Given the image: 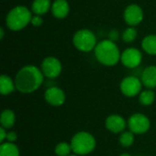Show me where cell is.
I'll return each instance as SVG.
<instances>
[{"mask_svg":"<svg viewBox=\"0 0 156 156\" xmlns=\"http://www.w3.org/2000/svg\"><path fill=\"white\" fill-rule=\"evenodd\" d=\"M137 29L134 27H127L122 34V38L126 43H131L135 40L137 37Z\"/></svg>","mask_w":156,"mask_h":156,"instance_id":"603a6c76","label":"cell"},{"mask_svg":"<svg viewBox=\"0 0 156 156\" xmlns=\"http://www.w3.org/2000/svg\"><path fill=\"white\" fill-rule=\"evenodd\" d=\"M121 51L115 42L110 39H103L98 42L94 55L96 59L102 65L107 67L115 66L121 61Z\"/></svg>","mask_w":156,"mask_h":156,"instance_id":"7a4b0ae2","label":"cell"},{"mask_svg":"<svg viewBox=\"0 0 156 156\" xmlns=\"http://www.w3.org/2000/svg\"><path fill=\"white\" fill-rule=\"evenodd\" d=\"M41 69L34 65L22 67L15 77L16 90L23 94H30L37 90L44 80Z\"/></svg>","mask_w":156,"mask_h":156,"instance_id":"6da1fadb","label":"cell"},{"mask_svg":"<svg viewBox=\"0 0 156 156\" xmlns=\"http://www.w3.org/2000/svg\"><path fill=\"white\" fill-rule=\"evenodd\" d=\"M142 48L149 55L156 56V35H148L142 41Z\"/></svg>","mask_w":156,"mask_h":156,"instance_id":"ac0fdd59","label":"cell"},{"mask_svg":"<svg viewBox=\"0 0 156 156\" xmlns=\"http://www.w3.org/2000/svg\"><path fill=\"white\" fill-rule=\"evenodd\" d=\"M17 133H16V132H12V131H10V132H7V135H6V142H8V143H16V140H17Z\"/></svg>","mask_w":156,"mask_h":156,"instance_id":"484cf974","label":"cell"},{"mask_svg":"<svg viewBox=\"0 0 156 156\" xmlns=\"http://www.w3.org/2000/svg\"><path fill=\"white\" fill-rule=\"evenodd\" d=\"M106 129L115 134H121L123 133L127 127V122L125 119L119 114H112L108 116L105 120Z\"/></svg>","mask_w":156,"mask_h":156,"instance_id":"7c38bea8","label":"cell"},{"mask_svg":"<svg viewBox=\"0 0 156 156\" xmlns=\"http://www.w3.org/2000/svg\"><path fill=\"white\" fill-rule=\"evenodd\" d=\"M120 37V33L117 29H112L110 32H109V37H108V39L115 42L119 39Z\"/></svg>","mask_w":156,"mask_h":156,"instance_id":"d4e9b609","label":"cell"},{"mask_svg":"<svg viewBox=\"0 0 156 156\" xmlns=\"http://www.w3.org/2000/svg\"><path fill=\"white\" fill-rule=\"evenodd\" d=\"M141 156H143V155H141Z\"/></svg>","mask_w":156,"mask_h":156,"instance_id":"4dcf8cb0","label":"cell"},{"mask_svg":"<svg viewBox=\"0 0 156 156\" xmlns=\"http://www.w3.org/2000/svg\"><path fill=\"white\" fill-rule=\"evenodd\" d=\"M31 25L36 27H40L42 24H43V19H42V16H38V15H34L32 16V18H31Z\"/></svg>","mask_w":156,"mask_h":156,"instance_id":"cb8c5ba5","label":"cell"},{"mask_svg":"<svg viewBox=\"0 0 156 156\" xmlns=\"http://www.w3.org/2000/svg\"><path fill=\"white\" fill-rule=\"evenodd\" d=\"M69 144L73 154L79 156H84L90 154L95 150L97 142L90 133L80 131L72 136Z\"/></svg>","mask_w":156,"mask_h":156,"instance_id":"277c9868","label":"cell"},{"mask_svg":"<svg viewBox=\"0 0 156 156\" xmlns=\"http://www.w3.org/2000/svg\"><path fill=\"white\" fill-rule=\"evenodd\" d=\"M16 90L15 80H13L10 76L2 74L0 76V92L2 95L6 96L13 93Z\"/></svg>","mask_w":156,"mask_h":156,"instance_id":"9a60e30c","label":"cell"},{"mask_svg":"<svg viewBox=\"0 0 156 156\" xmlns=\"http://www.w3.org/2000/svg\"><path fill=\"white\" fill-rule=\"evenodd\" d=\"M32 16V11L26 5H16L7 13L5 25L12 31H20L31 22Z\"/></svg>","mask_w":156,"mask_h":156,"instance_id":"3957f363","label":"cell"},{"mask_svg":"<svg viewBox=\"0 0 156 156\" xmlns=\"http://www.w3.org/2000/svg\"><path fill=\"white\" fill-rule=\"evenodd\" d=\"M123 18L127 25L130 27H135L141 24L144 20V10L139 5L131 4L124 9Z\"/></svg>","mask_w":156,"mask_h":156,"instance_id":"30bf717a","label":"cell"},{"mask_svg":"<svg viewBox=\"0 0 156 156\" xmlns=\"http://www.w3.org/2000/svg\"><path fill=\"white\" fill-rule=\"evenodd\" d=\"M141 80L146 89H154L156 88V66L151 65L146 67L142 74H141Z\"/></svg>","mask_w":156,"mask_h":156,"instance_id":"4fadbf2b","label":"cell"},{"mask_svg":"<svg viewBox=\"0 0 156 156\" xmlns=\"http://www.w3.org/2000/svg\"><path fill=\"white\" fill-rule=\"evenodd\" d=\"M44 99L49 105L53 107H60L66 101V94L61 88L52 86L45 90Z\"/></svg>","mask_w":156,"mask_h":156,"instance_id":"8fae6325","label":"cell"},{"mask_svg":"<svg viewBox=\"0 0 156 156\" xmlns=\"http://www.w3.org/2000/svg\"><path fill=\"white\" fill-rule=\"evenodd\" d=\"M54 152L57 156H69L72 153V148L70 144L66 142H61L55 146Z\"/></svg>","mask_w":156,"mask_h":156,"instance_id":"7402d4cb","label":"cell"},{"mask_svg":"<svg viewBox=\"0 0 156 156\" xmlns=\"http://www.w3.org/2000/svg\"><path fill=\"white\" fill-rule=\"evenodd\" d=\"M120 156H133L132 154H130L129 153H122V154H121Z\"/></svg>","mask_w":156,"mask_h":156,"instance_id":"f1b7e54d","label":"cell"},{"mask_svg":"<svg viewBox=\"0 0 156 156\" xmlns=\"http://www.w3.org/2000/svg\"><path fill=\"white\" fill-rule=\"evenodd\" d=\"M134 133H133L131 131H124L120 134L119 137V143L124 148L131 147L134 144Z\"/></svg>","mask_w":156,"mask_h":156,"instance_id":"44dd1931","label":"cell"},{"mask_svg":"<svg viewBox=\"0 0 156 156\" xmlns=\"http://www.w3.org/2000/svg\"><path fill=\"white\" fill-rule=\"evenodd\" d=\"M16 123V114L14 111L10 109H5L1 112L0 116V124L1 127H4L5 129L8 130L11 129Z\"/></svg>","mask_w":156,"mask_h":156,"instance_id":"e0dca14e","label":"cell"},{"mask_svg":"<svg viewBox=\"0 0 156 156\" xmlns=\"http://www.w3.org/2000/svg\"><path fill=\"white\" fill-rule=\"evenodd\" d=\"M155 92L151 89H146L139 94V102L143 106H150L155 101Z\"/></svg>","mask_w":156,"mask_h":156,"instance_id":"ffe728a7","label":"cell"},{"mask_svg":"<svg viewBox=\"0 0 156 156\" xmlns=\"http://www.w3.org/2000/svg\"><path fill=\"white\" fill-rule=\"evenodd\" d=\"M72 42L74 47L81 52H90L98 44L95 34L87 28L78 30L73 36Z\"/></svg>","mask_w":156,"mask_h":156,"instance_id":"5b68a950","label":"cell"},{"mask_svg":"<svg viewBox=\"0 0 156 156\" xmlns=\"http://www.w3.org/2000/svg\"><path fill=\"white\" fill-rule=\"evenodd\" d=\"M50 0H34L31 5V11L34 15L43 16L51 9Z\"/></svg>","mask_w":156,"mask_h":156,"instance_id":"2e32d148","label":"cell"},{"mask_svg":"<svg viewBox=\"0 0 156 156\" xmlns=\"http://www.w3.org/2000/svg\"><path fill=\"white\" fill-rule=\"evenodd\" d=\"M143 87L144 85L141 79L136 76H127L123 78L120 83L121 92L128 98L139 96V94L143 90Z\"/></svg>","mask_w":156,"mask_h":156,"instance_id":"52a82bcc","label":"cell"},{"mask_svg":"<svg viewBox=\"0 0 156 156\" xmlns=\"http://www.w3.org/2000/svg\"><path fill=\"white\" fill-rule=\"evenodd\" d=\"M69 156H79V155H77V154H71Z\"/></svg>","mask_w":156,"mask_h":156,"instance_id":"f546056e","label":"cell"},{"mask_svg":"<svg viewBox=\"0 0 156 156\" xmlns=\"http://www.w3.org/2000/svg\"><path fill=\"white\" fill-rule=\"evenodd\" d=\"M6 135H7V131L4 127H0V143L3 144L6 140Z\"/></svg>","mask_w":156,"mask_h":156,"instance_id":"4316f807","label":"cell"},{"mask_svg":"<svg viewBox=\"0 0 156 156\" xmlns=\"http://www.w3.org/2000/svg\"><path fill=\"white\" fill-rule=\"evenodd\" d=\"M5 37V31H4V27H0V38L3 39Z\"/></svg>","mask_w":156,"mask_h":156,"instance_id":"83f0119b","label":"cell"},{"mask_svg":"<svg viewBox=\"0 0 156 156\" xmlns=\"http://www.w3.org/2000/svg\"><path fill=\"white\" fill-rule=\"evenodd\" d=\"M0 156H20V151L16 144L5 142L0 144Z\"/></svg>","mask_w":156,"mask_h":156,"instance_id":"d6986e66","label":"cell"},{"mask_svg":"<svg viewBox=\"0 0 156 156\" xmlns=\"http://www.w3.org/2000/svg\"><path fill=\"white\" fill-rule=\"evenodd\" d=\"M40 69L46 78L49 80H54L61 74L62 64L60 60L56 57L49 56L42 60Z\"/></svg>","mask_w":156,"mask_h":156,"instance_id":"ba28073f","label":"cell"},{"mask_svg":"<svg viewBox=\"0 0 156 156\" xmlns=\"http://www.w3.org/2000/svg\"><path fill=\"white\" fill-rule=\"evenodd\" d=\"M143 60V54L141 50L136 48H127L121 54L122 64L128 69L138 68Z\"/></svg>","mask_w":156,"mask_h":156,"instance_id":"9c48e42d","label":"cell"},{"mask_svg":"<svg viewBox=\"0 0 156 156\" xmlns=\"http://www.w3.org/2000/svg\"><path fill=\"white\" fill-rule=\"evenodd\" d=\"M127 127L134 134H144L151 128V121L145 114L136 112L127 120Z\"/></svg>","mask_w":156,"mask_h":156,"instance_id":"8992f818","label":"cell"},{"mask_svg":"<svg viewBox=\"0 0 156 156\" xmlns=\"http://www.w3.org/2000/svg\"><path fill=\"white\" fill-rule=\"evenodd\" d=\"M52 15L58 19H63L69 13V5L67 0H55L51 5Z\"/></svg>","mask_w":156,"mask_h":156,"instance_id":"5bb4252c","label":"cell"}]
</instances>
